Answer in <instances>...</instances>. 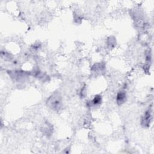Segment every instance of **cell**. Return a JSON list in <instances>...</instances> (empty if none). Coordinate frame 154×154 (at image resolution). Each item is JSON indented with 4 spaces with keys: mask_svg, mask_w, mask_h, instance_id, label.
<instances>
[{
    "mask_svg": "<svg viewBox=\"0 0 154 154\" xmlns=\"http://www.w3.org/2000/svg\"><path fill=\"white\" fill-rule=\"evenodd\" d=\"M46 104L51 109L54 111H58L62 106V99L61 95L58 93L52 94L48 98Z\"/></svg>",
    "mask_w": 154,
    "mask_h": 154,
    "instance_id": "cell-1",
    "label": "cell"
},
{
    "mask_svg": "<svg viewBox=\"0 0 154 154\" xmlns=\"http://www.w3.org/2000/svg\"><path fill=\"white\" fill-rule=\"evenodd\" d=\"M106 43L108 46L109 47V48H113L116 44V38L115 37H112V36H110L108 38L107 41H106Z\"/></svg>",
    "mask_w": 154,
    "mask_h": 154,
    "instance_id": "cell-5",
    "label": "cell"
},
{
    "mask_svg": "<svg viewBox=\"0 0 154 154\" xmlns=\"http://www.w3.org/2000/svg\"><path fill=\"white\" fill-rule=\"evenodd\" d=\"M102 96L100 95L97 94L96 95L94 98L90 100L88 103V105L90 106H98L99 105H100V103H102Z\"/></svg>",
    "mask_w": 154,
    "mask_h": 154,
    "instance_id": "cell-4",
    "label": "cell"
},
{
    "mask_svg": "<svg viewBox=\"0 0 154 154\" xmlns=\"http://www.w3.org/2000/svg\"><path fill=\"white\" fill-rule=\"evenodd\" d=\"M127 99L126 93L125 91H120L116 96V102L119 105L123 104Z\"/></svg>",
    "mask_w": 154,
    "mask_h": 154,
    "instance_id": "cell-3",
    "label": "cell"
},
{
    "mask_svg": "<svg viewBox=\"0 0 154 154\" xmlns=\"http://www.w3.org/2000/svg\"><path fill=\"white\" fill-rule=\"evenodd\" d=\"M152 111L149 109L146 111L141 119V125L144 127H148L152 120Z\"/></svg>",
    "mask_w": 154,
    "mask_h": 154,
    "instance_id": "cell-2",
    "label": "cell"
},
{
    "mask_svg": "<svg viewBox=\"0 0 154 154\" xmlns=\"http://www.w3.org/2000/svg\"><path fill=\"white\" fill-rule=\"evenodd\" d=\"M105 68V65L103 63H96L94 64L92 67V70L94 71H102Z\"/></svg>",
    "mask_w": 154,
    "mask_h": 154,
    "instance_id": "cell-6",
    "label": "cell"
}]
</instances>
